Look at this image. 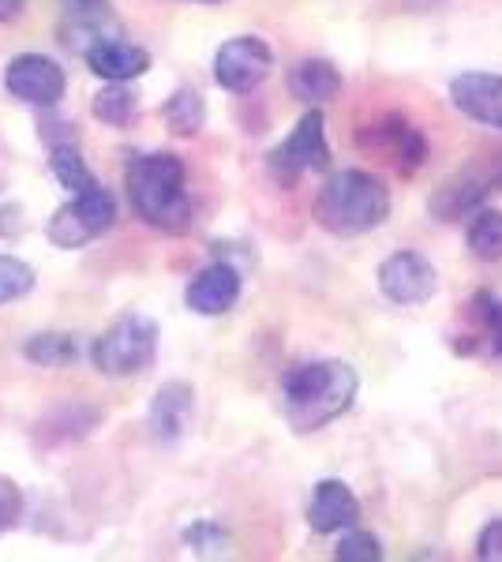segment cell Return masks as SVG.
<instances>
[{
	"label": "cell",
	"mask_w": 502,
	"mask_h": 562,
	"mask_svg": "<svg viewBox=\"0 0 502 562\" xmlns=\"http://www.w3.org/2000/svg\"><path fill=\"white\" fill-rule=\"evenodd\" d=\"M127 199L150 229L169 233V237L188 233L191 222H196L185 161L169 150L135 154L132 166H127Z\"/></svg>",
	"instance_id": "cell-2"
},
{
	"label": "cell",
	"mask_w": 502,
	"mask_h": 562,
	"mask_svg": "<svg viewBox=\"0 0 502 562\" xmlns=\"http://www.w3.org/2000/svg\"><path fill=\"white\" fill-rule=\"evenodd\" d=\"M191 405H196V390L180 379H169V383L158 386V394L150 397V413H147V424H150V435L158 442H177L180 435L188 428V416H191Z\"/></svg>",
	"instance_id": "cell-15"
},
{
	"label": "cell",
	"mask_w": 502,
	"mask_h": 562,
	"mask_svg": "<svg viewBox=\"0 0 502 562\" xmlns=\"http://www.w3.org/2000/svg\"><path fill=\"white\" fill-rule=\"evenodd\" d=\"M4 87L12 98H20L26 105H57L64 98V87H68V76L57 60L42 57V53H23L15 57L4 71Z\"/></svg>",
	"instance_id": "cell-9"
},
{
	"label": "cell",
	"mask_w": 502,
	"mask_h": 562,
	"mask_svg": "<svg viewBox=\"0 0 502 562\" xmlns=\"http://www.w3.org/2000/svg\"><path fill=\"white\" fill-rule=\"evenodd\" d=\"M23 357L38 368H60L76 360V338L68 334H34L23 346Z\"/></svg>",
	"instance_id": "cell-23"
},
{
	"label": "cell",
	"mask_w": 502,
	"mask_h": 562,
	"mask_svg": "<svg viewBox=\"0 0 502 562\" xmlns=\"http://www.w3.org/2000/svg\"><path fill=\"white\" fill-rule=\"evenodd\" d=\"M23 8H26V0H0V23H12V20H20V15H23Z\"/></svg>",
	"instance_id": "cell-30"
},
{
	"label": "cell",
	"mask_w": 502,
	"mask_h": 562,
	"mask_svg": "<svg viewBox=\"0 0 502 562\" xmlns=\"http://www.w3.org/2000/svg\"><path fill=\"white\" fill-rule=\"evenodd\" d=\"M154 357H158V323L140 312L121 315L90 349L94 368L109 379L140 375L154 364Z\"/></svg>",
	"instance_id": "cell-4"
},
{
	"label": "cell",
	"mask_w": 502,
	"mask_h": 562,
	"mask_svg": "<svg viewBox=\"0 0 502 562\" xmlns=\"http://www.w3.org/2000/svg\"><path fill=\"white\" fill-rule=\"evenodd\" d=\"M360 521V498L353 495V487L345 480H319L312 503H308V525L319 537H331V532H345Z\"/></svg>",
	"instance_id": "cell-14"
},
{
	"label": "cell",
	"mask_w": 502,
	"mask_h": 562,
	"mask_svg": "<svg viewBox=\"0 0 502 562\" xmlns=\"http://www.w3.org/2000/svg\"><path fill=\"white\" fill-rule=\"evenodd\" d=\"M161 116H166L172 135H185L188 139V135H196L199 128H203L207 105H203V98H199V90L180 87V90H172V98L166 102V109H161Z\"/></svg>",
	"instance_id": "cell-20"
},
{
	"label": "cell",
	"mask_w": 502,
	"mask_h": 562,
	"mask_svg": "<svg viewBox=\"0 0 502 562\" xmlns=\"http://www.w3.org/2000/svg\"><path fill=\"white\" fill-rule=\"evenodd\" d=\"M488 180H491V188H495V192H502V154H499L495 166L488 169Z\"/></svg>",
	"instance_id": "cell-31"
},
{
	"label": "cell",
	"mask_w": 502,
	"mask_h": 562,
	"mask_svg": "<svg viewBox=\"0 0 502 562\" xmlns=\"http://www.w3.org/2000/svg\"><path fill=\"white\" fill-rule=\"evenodd\" d=\"M116 222V199L105 188H87V192H76L71 203H64L57 214L49 217V240L57 248H87L90 240H98L102 233L113 229Z\"/></svg>",
	"instance_id": "cell-6"
},
{
	"label": "cell",
	"mask_w": 502,
	"mask_h": 562,
	"mask_svg": "<svg viewBox=\"0 0 502 562\" xmlns=\"http://www.w3.org/2000/svg\"><path fill=\"white\" fill-rule=\"evenodd\" d=\"M477 559L480 562H502V518L488 521L477 537Z\"/></svg>",
	"instance_id": "cell-27"
},
{
	"label": "cell",
	"mask_w": 502,
	"mask_h": 562,
	"mask_svg": "<svg viewBox=\"0 0 502 562\" xmlns=\"http://www.w3.org/2000/svg\"><path fill=\"white\" fill-rule=\"evenodd\" d=\"M334 559L337 562H379L382 543H379V537H371V532H356V525H353V529L337 540Z\"/></svg>",
	"instance_id": "cell-25"
},
{
	"label": "cell",
	"mask_w": 502,
	"mask_h": 562,
	"mask_svg": "<svg viewBox=\"0 0 502 562\" xmlns=\"http://www.w3.org/2000/svg\"><path fill=\"white\" fill-rule=\"evenodd\" d=\"M465 326L458 352L465 357H488L502 360V296L495 289H477L469 307H465Z\"/></svg>",
	"instance_id": "cell-11"
},
{
	"label": "cell",
	"mask_w": 502,
	"mask_h": 562,
	"mask_svg": "<svg viewBox=\"0 0 502 562\" xmlns=\"http://www.w3.org/2000/svg\"><path fill=\"white\" fill-rule=\"evenodd\" d=\"M274 68V53L270 45L255 34H241L230 38L222 49L214 53V79L217 87H225L230 94H248L270 76Z\"/></svg>",
	"instance_id": "cell-8"
},
{
	"label": "cell",
	"mask_w": 502,
	"mask_h": 562,
	"mask_svg": "<svg viewBox=\"0 0 502 562\" xmlns=\"http://www.w3.org/2000/svg\"><path fill=\"white\" fill-rule=\"evenodd\" d=\"M360 147L394 161L401 173H416L427 158V139L420 135L416 124L405 121V116H382V121L368 124V128L360 132Z\"/></svg>",
	"instance_id": "cell-10"
},
{
	"label": "cell",
	"mask_w": 502,
	"mask_h": 562,
	"mask_svg": "<svg viewBox=\"0 0 502 562\" xmlns=\"http://www.w3.org/2000/svg\"><path fill=\"white\" fill-rule=\"evenodd\" d=\"M465 240H469V251L480 262H499L502 259V211H495V206H477Z\"/></svg>",
	"instance_id": "cell-19"
},
{
	"label": "cell",
	"mask_w": 502,
	"mask_h": 562,
	"mask_svg": "<svg viewBox=\"0 0 502 562\" xmlns=\"http://www.w3.org/2000/svg\"><path fill=\"white\" fill-rule=\"evenodd\" d=\"M439 289L432 259L420 251H394L379 262V293L398 307H420L427 304Z\"/></svg>",
	"instance_id": "cell-7"
},
{
	"label": "cell",
	"mask_w": 502,
	"mask_h": 562,
	"mask_svg": "<svg viewBox=\"0 0 502 562\" xmlns=\"http://www.w3.org/2000/svg\"><path fill=\"white\" fill-rule=\"evenodd\" d=\"M188 548L196 551V555H222L225 548H230V532L222 529V525L214 521H199L191 525V529L185 532Z\"/></svg>",
	"instance_id": "cell-26"
},
{
	"label": "cell",
	"mask_w": 502,
	"mask_h": 562,
	"mask_svg": "<svg viewBox=\"0 0 502 562\" xmlns=\"http://www.w3.org/2000/svg\"><path fill=\"white\" fill-rule=\"evenodd\" d=\"M49 169H53V177L60 180V188H68V192H87V188L98 184V180L90 177L83 154L76 150V143H53Z\"/></svg>",
	"instance_id": "cell-21"
},
{
	"label": "cell",
	"mask_w": 502,
	"mask_h": 562,
	"mask_svg": "<svg viewBox=\"0 0 502 562\" xmlns=\"http://www.w3.org/2000/svg\"><path fill=\"white\" fill-rule=\"evenodd\" d=\"M34 289V270L26 267L23 259L12 256H0V304L8 301H20Z\"/></svg>",
	"instance_id": "cell-24"
},
{
	"label": "cell",
	"mask_w": 502,
	"mask_h": 562,
	"mask_svg": "<svg viewBox=\"0 0 502 562\" xmlns=\"http://www.w3.org/2000/svg\"><path fill=\"white\" fill-rule=\"evenodd\" d=\"M289 94L304 105H326L342 94V71L334 60L308 57L289 68Z\"/></svg>",
	"instance_id": "cell-18"
},
{
	"label": "cell",
	"mask_w": 502,
	"mask_h": 562,
	"mask_svg": "<svg viewBox=\"0 0 502 562\" xmlns=\"http://www.w3.org/2000/svg\"><path fill=\"white\" fill-rule=\"evenodd\" d=\"M331 166V147H326V121L323 109L312 105L297 121V128L289 132L286 143H278L267 154V169L281 188H293L300 177L323 173Z\"/></svg>",
	"instance_id": "cell-5"
},
{
	"label": "cell",
	"mask_w": 502,
	"mask_h": 562,
	"mask_svg": "<svg viewBox=\"0 0 502 562\" xmlns=\"http://www.w3.org/2000/svg\"><path fill=\"white\" fill-rule=\"evenodd\" d=\"M360 375L345 360H308L286 371L281 379V409L297 435L323 431L356 402Z\"/></svg>",
	"instance_id": "cell-1"
},
{
	"label": "cell",
	"mask_w": 502,
	"mask_h": 562,
	"mask_svg": "<svg viewBox=\"0 0 502 562\" xmlns=\"http://www.w3.org/2000/svg\"><path fill=\"white\" fill-rule=\"evenodd\" d=\"M83 57H87L90 71L102 76L105 83H132V79H140L143 71L150 68V53L132 42H121V38H105V42L90 45Z\"/></svg>",
	"instance_id": "cell-17"
},
{
	"label": "cell",
	"mask_w": 502,
	"mask_h": 562,
	"mask_svg": "<svg viewBox=\"0 0 502 562\" xmlns=\"http://www.w3.org/2000/svg\"><path fill=\"white\" fill-rule=\"evenodd\" d=\"M199 4H222V0H199Z\"/></svg>",
	"instance_id": "cell-32"
},
{
	"label": "cell",
	"mask_w": 502,
	"mask_h": 562,
	"mask_svg": "<svg viewBox=\"0 0 502 562\" xmlns=\"http://www.w3.org/2000/svg\"><path fill=\"white\" fill-rule=\"evenodd\" d=\"M20 518V492H15L8 480H0V532Z\"/></svg>",
	"instance_id": "cell-28"
},
{
	"label": "cell",
	"mask_w": 502,
	"mask_h": 562,
	"mask_svg": "<svg viewBox=\"0 0 502 562\" xmlns=\"http://www.w3.org/2000/svg\"><path fill=\"white\" fill-rule=\"evenodd\" d=\"M450 102L461 116L502 132V76L495 71H461L450 83Z\"/></svg>",
	"instance_id": "cell-12"
},
{
	"label": "cell",
	"mask_w": 502,
	"mask_h": 562,
	"mask_svg": "<svg viewBox=\"0 0 502 562\" xmlns=\"http://www.w3.org/2000/svg\"><path fill=\"white\" fill-rule=\"evenodd\" d=\"M135 109H140V98H135V90L127 83H109L94 94V116L109 128H124V124H132Z\"/></svg>",
	"instance_id": "cell-22"
},
{
	"label": "cell",
	"mask_w": 502,
	"mask_h": 562,
	"mask_svg": "<svg viewBox=\"0 0 502 562\" xmlns=\"http://www.w3.org/2000/svg\"><path fill=\"white\" fill-rule=\"evenodd\" d=\"M390 217V188L368 169H342L319 188L315 222L331 237H364Z\"/></svg>",
	"instance_id": "cell-3"
},
{
	"label": "cell",
	"mask_w": 502,
	"mask_h": 562,
	"mask_svg": "<svg viewBox=\"0 0 502 562\" xmlns=\"http://www.w3.org/2000/svg\"><path fill=\"white\" fill-rule=\"evenodd\" d=\"M68 15H102L109 12V0H60Z\"/></svg>",
	"instance_id": "cell-29"
},
{
	"label": "cell",
	"mask_w": 502,
	"mask_h": 562,
	"mask_svg": "<svg viewBox=\"0 0 502 562\" xmlns=\"http://www.w3.org/2000/svg\"><path fill=\"white\" fill-rule=\"evenodd\" d=\"M241 285H244L241 270H236L233 262L217 259L188 281L185 304L196 315H225L236 301H241Z\"/></svg>",
	"instance_id": "cell-13"
},
{
	"label": "cell",
	"mask_w": 502,
	"mask_h": 562,
	"mask_svg": "<svg viewBox=\"0 0 502 562\" xmlns=\"http://www.w3.org/2000/svg\"><path fill=\"white\" fill-rule=\"evenodd\" d=\"M488 192H495L488 173H480V169H465V173L443 180L439 192H435L432 203H427V211L439 217V222H458L461 214H472L477 206H483Z\"/></svg>",
	"instance_id": "cell-16"
}]
</instances>
